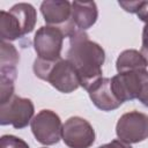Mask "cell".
<instances>
[{
  "instance_id": "9",
  "label": "cell",
  "mask_w": 148,
  "mask_h": 148,
  "mask_svg": "<svg viewBox=\"0 0 148 148\" xmlns=\"http://www.w3.org/2000/svg\"><path fill=\"white\" fill-rule=\"evenodd\" d=\"M98 17V9L94 1H73L71 21L67 28L66 36L69 37L74 32L86 31L91 28Z\"/></svg>"
},
{
  "instance_id": "6",
  "label": "cell",
  "mask_w": 148,
  "mask_h": 148,
  "mask_svg": "<svg viewBox=\"0 0 148 148\" xmlns=\"http://www.w3.org/2000/svg\"><path fill=\"white\" fill-rule=\"evenodd\" d=\"M116 134L126 143H139L148 138V116L139 111L124 113L117 121Z\"/></svg>"
},
{
  "instance_id": "19",
  "label": "cell",
  "mask_w": 148,
  "mask_h": 148,
  "mask_svg": "<svg viewBox=\"0 0 148 148\" xmlns=\"http://www.w3.org/2000/svg\"><path fill=\"white\" fill-rule=\"evenodd\" d=\"M140 52L143 56V58L148 65V22L145 23V27L142 30V46H141Z\"/></svg>"
},
{
  "instance_id": "8",
  "label": "cell",
  "mask_w": 148,
  "mask_h": 148,
  "mask_svg": "<svg viewBox=\"0 0 148 148\" xmlns=\"http://www.w3.org/2000/svg\"><path fill=\"white\" fill-rule=\"evenodd\" d=\"M147 73V69H138L118 73L111 77V88L116 97L121 103L138 98Z\"/></svg>"
},
{
  "instance_id": "18",
  "label": "cell",
  "mask_w": 148,
  "mask_h": 148,
  "mask_svg": "<svg viewBox=\"0 0 148 148\" xmlns=\"http://www.w3.org/2000/svg\"><path fill=\"white\" fill-rule=\"evenodd\" d=\"M136 99H139V102H141L145 106L148 108V73L145 76V80L141 86V90H140Z\"/></svg>"
},
{
  "instance_id": "10",
  "label": "cell",
  "mask_w": 148,
  "mask_h": 148,
  "mask_svg": "<svg viewBox=\"0 0 148 148\" xmlns=\"http://www.w3.org/2000/svg\"><path fill=\"white\" fill-rule=\"evenodd\" d=\"M40 13L47 25L60 28L66 35L71 21L72 2L67 0H45L40 3Z\"/></svg>"
},
{
  "instance_id": "20",
  "label": "cell",
  "mask_w": 148,
  "mask_h": 148,
  "mask_svg": "<svg viewBox=\"0 0 148 148\" xmlns=\"http://www.w3.org/2000/svg\"><path fill=\"white\" fill-rule=\"evenodd\" d=\"M98 148H132V147H131L130 143H126V142H124L119 139H116V140H112L109 143L99 146Z\"/></svg>"
},
{
  "instance_id": "13",
  "label": "cell",
  "mask_w": 148,
  "mask_h": 148,
  "mask_svg": "<svg viewBox=\"0 0 148 148\" xmlns=\"http://www.w3.org/2000/svg\"><path fill=\"white\" fill-rule=\"evenodd\" d=\"M147 61L145 60L141 52L136 50H125L123 51L117 61H116V68L118 73L124 72H131V71H138V69H146Z\"/></svg>"
},
{
  "instance_id": "3",
  "label": "cell",
  "mask_w": 148,
  "mask_h": 148,
  "mask_svg": "<svg viewBox=\"0 0 148 148\" xmlns=\"http://www.w3.org/2000/svg\"><path fill=\"white\" fill-rule=\"evenodd\" d=\"M30 127L36 140L44 146L56 145L61 139V119L52 110H40L34 116Z\"/></svg>"
},
{
  "instance_id": "17",
  "label": "cell",
  "mask_w": 148,
  "mask_h": 148,
  "mask_svg": "<svg viewBox=\"0 0 148 148\" xmlns=\"http://www.w3.org/2000/svg\"><path fill=\"white\" fill-rule=\"evenodd\" d=\"M0 148H29V145L21 138L6 134L0 139Z\"/></svg>"
},
{
  "instance_id": "15",
  "label": "cell",
  "mask_w": 148,
  "mask_h": 148,
  "mask_svg": "<svg viewBox=\"0 0 148 148\" xmlns=\"http://www.w3.org/2000/svg\"><path fill=\"white\" fill-rule=\"evenodd\" d=\"M20 57L18 52L13 44L9 42L1 40V56H0V66L6 67H16L18 64Z\"/></svg>"
},
{
  "instance_id": "2",
  "label": "cell",
  "mask_w": 148,
  "mask_h": 148,
  "mask_svg": "<svg viewBox=\"0 0 148 148\" xmlns=\"http://www.w3.org/2000/svg\"><path fill=\"white\" fill-rule=\"evenodd\" d=\"M34 73L64 94L73 92L80 87L77 73L67 59L49 61L37 58L34 62Z\"/></svg>"
},
{
  "instance_id": "4",
  "label": "cell",
  "mask_w": 148,
  "mask_h": 148,
  "mask_svg": "<svg viewBox=\"0 0 148 148\" xmlns=\"http://www.w3.org/2000/svg\"><path fill=\"white\" fill-rule=\"evenodd\" d=\"M65 32L57 27L43 25L34 36V49L37 58L49 61H54L61 58V49Z\"/></svg>"
},
{
  "instance_id": "14",
  "label": "cell",
  "mask_w": 148,
  "mask_h": 148,
  "mask_svg": "<svg viewBox=\"0 0 148 148\" xmlns=\"http://www.w3.org/2000/svg\"><path fill=\"white\" fill-rule=\"evenodd\" d=\"M22 29L17 20L9 12H0V37L2 42H10L22 37Z\"/></svg>"
},
{
  "instance_id": "1",
  "label": "cell",
  "mask_w": 148,
  "mask_h": 148,
  "mask_svg": "<svg viewBox=\"0 0 148 148\" xmlns=\"http://www.w3.org/2000/svg\"><path fill=\"white\" fill-rule=\"evenodd\" d=\"M66 59L75 68L80 86L86 90L102 79L105 52L99 44L89 39L86 31H77L69 36V49Z\"/></svg>"
},
{
  "instance_id": "11",
  "label": "cell",
  "mask_w": 148,
  "mask_h": 148,
  "mask_svg": "<svg viewBox=\"0 0 148 148\" xmlns=\"http://www.w3.org/2000/svg\"><path fill=\"white\" fill-rule=\"evenodd\" d=\"M87 91L94 105L102 111H112L123 104L113 94L111 88V79L109 77L99 79Z\"/></svg>"
},
{
  "instance_id": "7",
  "label": "cell",
  "mask_w": 148,
  "mask_h": 148,
  "mask_svg": "<svg viewBox=\"0 0 148 148\" xmlns=\"http://www.w3.org/2000/svg\"><path fill=\"white\" fill-rule=\"evenodd\" d=\"M61 139L69 148H89L95 142V131L81 117H71L62 124Z\"/></svg>"
},
{
  "instance_id": "16",
  "label": "cell",
  "mask_w": 148,
  "mask_h": 148,
  "mask_svg": "<svg viewBox=\"0 0 148 148\" xmlns=\"http://www.w3.org/2000/svg\"><path fill=\"white\" fill-rule=\"evenodd\" d=\"M118 3L124 10L136 14L142 22H148V1H119Z\"/></svg>"
},
{
  "instance_id": "5",
  "label": "cell",
  "mask_w": 148,
  "mask_h": 148,
  "mask_svg": "<svg viewBox=\"0 0 148 148\" xmlns=\"http://www.w3.org/2000/svg\"><path fill=\"white\" fill-rule=\"evenodd\" d=\"M35 106L31 99L23 98L14 95L8 102L1 104L0 109V124L12 125L16 130L28 126L34 118Z\"/></svg>"
},
{
  "instance_id": "12",
  "label": "cell",
  "mask_w": 148,
  "mask_h": 148,
  "mask_svg": "<svg viewBox=\"0 0 148 148\" xmlns=\"http://www.w3.org/2000/svg\"><path fill=\"white\" fill-rule=\"evenodd\" d=\"M8 12L12 15H14V17L17 20L22 29L23 36L27 34H30L34 30L36 25V21H37V14L32 5L27 3V2H20V3L14 5Z\"/></svg>"
}]
</instances>
